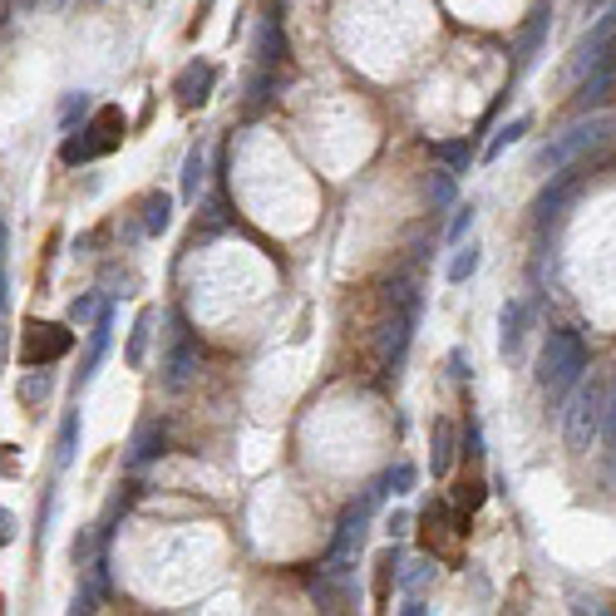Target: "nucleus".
<instances>
[{"instance_id": "21", "label": "nucleus", "mask_w": 616, "mask_h": 616, "mask_svg": "<svg viewBox=\"0 0 616 616\" xmlns=\"http://www.w3.org/2000/svg\"><path fill=\"white\" fill-rule=\"evenodd\" d=\"M212 6H217V0H198V15H193V25H188V35H198V30L208 25V15H212Z\"/></svg>"}, {"instance_id": "3", "label": "nucleus", "mask_w": 616, "mask_h": 616, "mask_svg": "<svg viewBox=\"0 0 616 616\" xmlns=\"http://www.w3.org/2000/svg\"><path fill=\"white\" fill-rule=\"evenodd\" d=\"M124 134H129V119H124V109H119V104H104V109H94V114H89L84 134H79V138H70V144L60 148V158H65L70 168L94 163V158L114 153V148L124 144Z\"/></svg>"}, {"instance_id": "20", "label": "nucleus", "mask_w": 616, "mask_h": 616, "mask_svg": "<svg viewBox=\"0 0 616 616\" xmlns=\"http://www.w3.org/2000/svg\"><path fill=\"white\" fill-rule=\"evenodd\" d=\"M602 434L616 444V385H607V419H602Z\"/></svg>"}, {"instance_id": "5", "label": "nucleus", "mask_w": 616, "mask_h": 616, "mask_svg": "<svg viewBox=\"0 0 616 616\" xmlns=\"http://www.w3.org/2000/svg\"><path fill=\"white\" fill-rule=\"evenodd\" d=\"M70 346H74V331H65V326L30 321L25 326V346H20V360H25V365H50V360H60Z\"/></svg>"}, {"instance_id": "7", "label": "nucleus", "mask_w": 616, "mask_h": 616, "mask_svg": "<svg viewBox=\"0 0 616 616\" xmlns=\"http://www.w3.org/2000/svg\"><path fill=\"white\" fill-rule=\"evenodd\" d=\"M212 84H217V65H208V60H193V65H188V70L173 79L178 109H183V114L203 109V104H208V94H212Z\"/></svg>"}, {"instance_id": "4", "label": "nucleus", "mask_w": 616, "mask_h": 616, "mask_svg": "<svg viewBox=\"0 0 616 616\" xmlns=\"http://www.w3.org/2000/svg\"><path fill=\"white\" fill-rule=\"evenodd\" d=\"M607 134H612V119H582V124H572L567 134H557L543 148V153H538V173H557V168L577 163V158L587 153V148H597Z\"/></svg>"}, {"instance_id": "16", "label": "nucleus", "mask_w": 616, "mask_h": 616, "mask_svg": "<svg viewBox=\"0 0 616 616\" xmlns=\"http://www.w3.org/2000/svg\"><path fill=\"white\" fill-rule=\"evenodd\" d=\"M523 134H528V119H513V124H503V129H498V138H493V144L484 148V158H488V163H493V158L503 153L508 144H518V138H523Z\"/></svg>"}, {"instance_id": "12", "label": "nucleus", "mask_w": 616, "mask_h": 616, "mask_svg": "<svg viewBox=\"0 0 616 616\" xmlns=\"http://www.w3.org/2000/svg\"><path fill=\"white\" fill-rule=\"evenodd\" d=\"M484 479H464V484H454V493H449V503H454V513H464V518H474L484 508Z\"/></svg>"}, {"instance_id": "19", "label": "nucleus", "mask_w": 616, "mask_h": 616, "mask_svg": "<svg viewBox=\"0 0 616 616\" xmlns=\"http://www.w3.org/2000/svg\"><path fill=\"white\" fill-rule=\"evenodd\" d=\"M449 178H454V173H439V178H434V183H429V198H434V208H444V203H449V198H454V183H449Z\"/></svg>"}, {"instance_id": "17", "label": "nucleus", "mask_w": 616, "mask_h": 616, "mask_svg": "<svg viewBox=\"0 0 616 616\" xmlns=\"http://www.w3.org/2000/svg\"><path fill=\"white\" fill-rule=\"evenodd\" d=\"M148 326H153V311H144V316H138V326H134V346H129V365H138V360H144Z\"/></svg>"}, {"instance_id": "18", "label": "nucleus", "mask_w": 616, "mask_h": 616, "mask_svg": "<svg viewBox=\"0 0 616 616\" xmlns=\"http://www.w3.org/2000/svg\"><path fill=\"white\" fill-rule=\"evenodd\" d=\"M474 212H479V203H464L459 212H454V227H449V242H459L464 232H469V222H474Z\"/></svg>"}, {"instance_id": "22", "label": "nucleus", "mask_w": 616, "mask_h": 616, "mask_svg": "<svg viewBox=\"0 0 616 616\" xmlns=\"http://www.w3.org/2000/svg\"><path fill=\"white\" fill-rule=\"evenodd\" d=\"M385 528H390V533H400V528H410V513H390V523H385Z\"/></svg>"}, {"instance_id": "11", "label": "nucleus", "mask_w": 616, "mask_h": 616, "mask_svg": "<svg viewBox=\"0 0 616 616\" xmlns=\"http://www.w3.org/2000/svg\"><path fill=\"white\" fill-rule=\"evenodd\" d=\"M395 577H400V548H385L375 557V602H380V607L390 602V587H395Z\"/></svg>"}, {"instance_id": "8", "label": "nucleus", "mask_w": 616, "mask_h": 616, "mask_svg": "<svg viewBox=\"0 0 616 616\" xmlns=\"http://www.w3.org/2000/svg\"><path fill=\"white\" fill-rule=\"evenodd\" d=\"M429 444H434V454H429V464H434V474H449L454 469V454H459V439H454V424L449 419H434V429H429Z\"/></svg>"}, {"instance_id": "10", "label": "nucleus", "mask_w": 616, "mask_h": 616, "mask_svg": "<svg viewBox=\"0 0 616 616\" xmlns=\"http://www.w3.org/2000/svg\"><path fill=\"white\" fill-rule=\"evenodd\" d=\"M479 262H484V252H479V242H454V262H449V282L454 286H464L474 272H479Z\"/></svg>"}, {"instance_id": "6", "label": "nucleus", "mask_w": 616, "mask_h": 616, "mask_svg": "<svg viewBox=\"0 0 616 616\" xmlns=\"http://www.w3.org/2000/svg\"><path fill=\"white\" fill-rule=\"evenodd\" d=\"M528 321H533V301L528 296H508L503 311H498V355H518V346H523L528 336Z\"/></svg>"}, {"instance_id": "9", "label": "nucleus", "mask_w": 616, "mask_h": 616, "mask_svg": "<svg viewBox=\"0 0 616 616\" xmlns=\"http://www.w3.org/2000/svg\"><path fill=\"white\" fill-rule=\"evenodd\" d=\"M168 222H173V198H168V193H148L144 198V232H148V237H163Z\"/></svg>"}, {"instance_id": "13", "label": "nucleus", "mask_w": 616, "mask_h": 616, "mask_svg": "<svg viewBox=\"0 0 616 616\" xmlns=\"http://www.w3.org/2000/svg\"><path fill=\"white\" fill-rule=\"evenodd\" d=\"M434 158H444L449 173L459 178L464 168H469V158H474V138H464V144H434Z\"/></svg>"}, {"instance_id": "2", "label": "nucleus", "mask_w": 616, "mask_h": 616, "mask_svg": "<svg viewBox=\"0 0 616 616\" xmlns=\"http://www.w3.org/2000/svg\"><path fill=\"white\" fill-rule=\"evenodd\" d=\"M602 419H607V380L582 375L567 390V410H562V434L572 449H592L602 439Z\"/></svg>"}, {"instance_id": "1", "label": "nucleus", "mask_w": 616, "mask_h": 616, "mask_svg": "<svg viewBox=\"0 0 616 616\" xmlns=\"http://www.w3.org/2000/svg\"><path fill=\"white\" fill-rule=\"evenodd\" d=\"M587 375V341H582L572 326H552L543 355H538V385L548 390L552 400H567V390Z\"/></svg>"}, {"instance_id": "14", "label": "nucleus", "mask_w": 616, "mask_h": 616, "mask_svg": "<svg viewBox=\"0 0 616 616\" xmlns=\"http://www.w3.org/2000/svg\"><path fill=\"white\" fill-rule=\"evenodd\" d=\"M414 484H419V469H414V464H400V469H390V474H385V488H375V493H395V498H405Z\"/></svg>"}, {"instance_id": "23", "label": "nucleus", "mask_w": 616, "mask_h": 616, "mask_svg": "<svg viewBox=\"0 0 616 616\" xmlns=\"http://www.w3.org/2000/svg\"><path fill=\"white\" fill-rule=\"evenodd\" d=\"M0 612H6V597H0Z\"/></svg>"}, {"instance_id": "15", "label": "nucleus", "mask_w": 616, "mask_h": 616, "mask_svg": "<svg viewBox=\"0 0 616 616\" xmlns=\"http://www.w3.org/2000/svg\"><path fill=\"white\" fill-rule=\"evenodd\" d=\"M203 168H208L203 148H193V153H188V163H183V198H188V203H193L198 188H203Z\"/></svg>"}]
</instances>
